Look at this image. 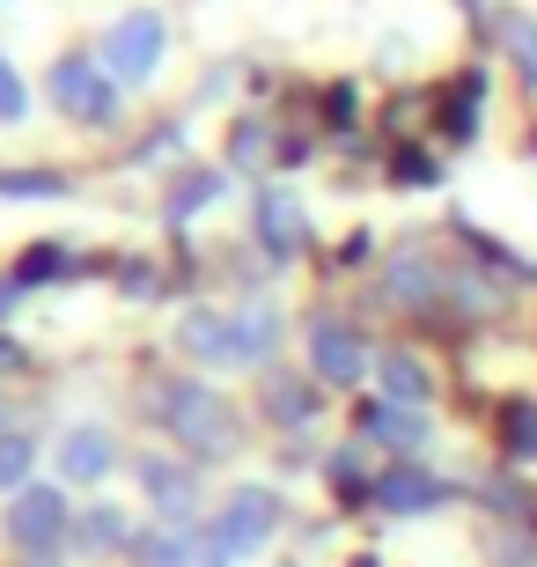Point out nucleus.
I'll use <instances>...</instances> for the list:
<instances>
[{"label": "nucleus", "instance_id": "nucleus-11", "mask_svg": "<svg viewBox=\"0 0 537 567\" xmlns=\"http://www.w3.org/2000/svg\"><path fill=\"white\" fill-rule=\"evenodd\" d=\"M369 435L405 442V450H413V442H427V413H420V405H375V413H369Z\"/></svg>", "mask_w": 537, "mask_h": 567}, {"label": "nucleus", "instance_id": "nucleus-19", "mask_svg": "<svg viewBox=\"0 0 537 567\" xmlns=\"http://www.w3.org/2000/svg\"><path fill=\"white\" fill-rule=\"evenodd\" d=\"M207 192H221V169H207V177H192V185L177 192V214H192L199 199H207Z\"/></svg>", "mask_w": 537, "mask_h": 567}, {"label": "nucleus", "instance_id": "nucleus-17", "mask_svg": "<svg viewBox=\"0 0 537 567\" xmlns=\"http://www.w3.org/2000/svg\"><path fill=\"white\" fill-rule=\"evenodd\" d=\"M508 442H516V457H537V405L508 413Z\"/></svg>", "mask_w": 537, "mask_h": 567}, {"label": "nucleus", "instance_id": "nucleus-10", "mask_svg": "<svg viewBox=\"0 0 537 567\" xmlns=\"http://www.w3.org/2000/svg\"><path fill=\"white\" fill-rule=\"evenodd\" d=\"M375 369H383V391H391V405H427V369H420L413 354H383L375 361Z\"/></svg>", "mask_w": 537, "mask_h": 567}, {"label": "nucleus", "instance_id": "nucleus-14", "mask_svg": "<svg viewBox=\"0 0 537 567\" xmlns=\"http://www.w3.org/2000/svg\"><path fill=\"white\" fill-rule=\"evenodd\" d=\"M82 546H89V553L125 546V516H118V508H96V516H82Z\"/></svg>", "mask_w": 537, "mask_h": 567}, {"label": "nucleus", "instance_id": "nucleus-12", "mask_svg": "<svg viewBox=\"0 0 537 567\" xmlns=\"http://www.w3.org/2000/svg\"><path fill=\"white\" fill-rule=\"evenodd\" d=\"M500 44H508V60L523 66V82L537 89V22H530V16H516V8H508V16H500Z\"/></svg>", "mask_w": 537, "mask_h": 567}, {"label": "nucleus", "instance_id": "nucleus-13", "mask_svg": "<svg viewBox=\"0 0 537 567\" xmlns=\"http://www.w3.org/2000/svg\"><path fill=\"white\" fill-rule=\"evenodd\" d=\"M272 339H280V317H272V310H244V317H236V361H258Z\"/></svg>", "mask_w": 537, "mask_h": 567}, {"label": "nucleus", "instance_id": "nucleus-5", "mask_svg": "<svg viewBox=\"0 0 537 567\" xmlns=\"http://www.w3.org/2000/svg\"><path fill=\"white\" fill-rule=\"evenodd\" d=\"M16 538L22 546H60L66 538V502L52 494V486H30L16 502Z\"/></svg>", "mask_w": 537, "mask_h": 567}, {"label": "nucleus", "instance_id": "nucleus-16", "mask_svg": "<svg viewBox=\"0 0 537 567\" xmlns=\"http://www.w3.org/2000/svg\"><path fill=\"white\" fill-rule=\"evenodd\" d=\"M141 480H147V494H155V502H185V494H192V480H185V472H169L163 457L141 464Z\"/></svg>", "mask_w": 537, "mask_h": 567}, {"label": "nucleus", "instance_id": "nucleus-8", "mask_svg": "<svg viewBox=\"0 0 537 567\" xmlns=\"http://www.w3.org/2000/svg\"><path fill=\"white\" fill-rule=\"evenodd\" d=\"M258 236H266V251L295 258V251H302V207L280 199V192H266V199H258Z\"/></svg>", "mask_w": 537, "mask_h": 567}, {"label": "nucleus", "instance_id": "nucleus-20", "mask_svg": "<svg viewBox=\"0 0 537 567\" xmlns=\"http://www.w3.org/2000/svg\"><path fill=\"white\" fill-rule=\"evenodd\" d=\"M494 560H500V567H537V553H530V546H508V538H500Z\"/></svg>", "mask_w": 537, "mask_h": 567}, {"label": "nucleus", "instance_id": "nucleus-7", "mask_svg": "<svg viewBox=\"0 0 537 567\" xmlns=\"http://www.w3.org/2000/svg\"><path fill=\"white\" fill-rule=\"evenodd\" d=\"M111 457H118V450H111L104 427H74V435H66V450H60V472H66V480H104Z\"/></svg>", "mask_w": 537, "mask_h": 567}, {"label": "nucleus", "instance_id": "nucleus-21", "mask_svg": "<svg viewBox=\"0 0 537 567\" xmlns=\"http://www.w3.org/2000/svg\"><path fill=\"white\" fill-rule=\"evenodd\" d=\"M0 192H60V177H0Z\"/></svg>", "mask_w": 537, "mask_h": 567}, {"label": "nucleus", "instance_id": "nucleus-3", "mask_svg": "<svg viewBox=\"0 0 537 567\" xmlns=\"http://www.w3.org/2000/svg\"><path fill=\"white\" fill-rule=\"evenodd\" d=\"M104 60L118 66L125 82H141V74H155V60H163V16H125L118 30H111Z\"/></svg>", "mask_w": 537, "mask_h": 567}, {"label": "nucleus", "instance_id": "nucleus-15", "mask_svg": "<svg viewBox=\"0 0 537 567\" xmlns=\"http://www.w3.org/2000/svg\"><path fill=\"white\" fill-rule=\"evenodd\" d=\"M30 457H38V442H30V435H0V486L30 480Z\"/></svg>", "mask_w": 537, "mask_h": 567}, {"label": "nucleus", "instance_id": "nucleus-6", "mask_svg": "<svg viewBox=\"0 0 537 567\" xmlns=\"http://www.w3.org/2000/svg\"><path fill=\"white\" fill-rule=\"evenodd\" d=\"M52 96H66L74 118H111V82H104V74H89V60L52 66Z\"/></svg>", "mask_w": 537, "mask_h": 567}, {"label": "nucleus", "instance_id": "nucleus-2", "mask_svg": "<svg viewBox=\"0 0 537 567\" xmlns=\"http://www.w3.org/2000/svg\"><path fill=\"white\" fill-rule=\"evenodd\" d=\"M310 369L324 383H353L361 369H369V354H361V332L353 324H331V317H317L310 324Z\"/></svg>", "mask_w": 537, "mask_h": 567}, {"label": "nucleus", "instance_id": "nucleus-4", "mask_svg": "<svg viewBox=\"0 0 537 567\" xmlns=\"http://www.w3.org/2000/svg\"><path fill=\"white\" fill-rule=\"evenodd\" d=\"M375 494H383L397 516H420V508H442L456 486H450V480H434V472H420V464H391V472L375 480Z\"/></svg>", "mask_w": 537, "mask_h": 567}, {"label": "nucleus", "instance_id": "nucleus-1", "mask_svg": "<svg viewBox=\"0 0 537 567\" xmlns=\"http://www.w3.org/2000/svg\"><path fill=\"white\" fill-rule=\"evenodd\" d=\"M272 524H280V494H266V486H236L228 508H221V524H214V546L221 553H250Z\"/></svg>", "mask_w": 537, "mask_h": 567}, {"label": "nucleus", "instance_id": "nucleus-9", "mask_svg": "<svg viewBox=\"0 0 537 567\" xmlns=\"http://www.w3.org/2000/svg\"><path fill=\"white\" fill-rule=\"evenodd\" d=\"M185 347L192 361H236V317H214V310L185 317Z\"/></svg>", "mask_w": 537, "mask_h": 567}, {"label": "nucleus", "instance_id": "nucleus-18", "mask_svg": "<svg viewBox=\"0 0 537 567\" xmlns=\"http://www.w3.org/2000/svg\"><path fill=\"white\" fill-rule=\"evenodd\" d=\"M30 111V96H22V82H16V66L0 60V118H22Z\"/></svg>", "mask_w": 537, "mask_h": 567}]
</instances>
